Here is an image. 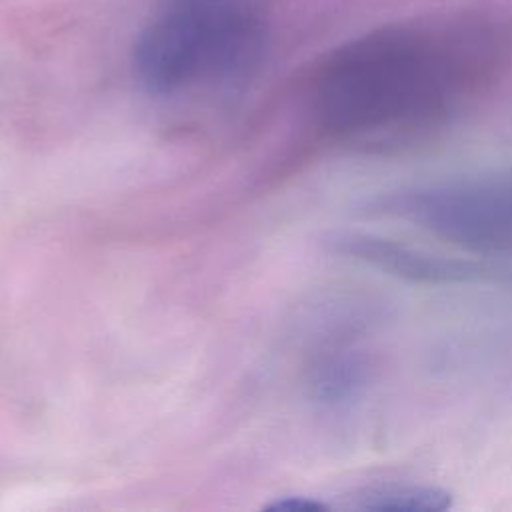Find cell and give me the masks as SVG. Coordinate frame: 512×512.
<instances>
[{
	"instance_id": "6da1fadb",
	"label": "cell",
	"mask_w": 512,
	"mask_h": 512,
	"mask_svg": "<svg viewBox=\"0 0 512 512\" xmlns=\"http://www.w3.org/2000/svg\"><path fill=\"white\" fill-rule=\"evenodd\" d=\"M486 72L472 42L388 28L332 52L312 80V114L334 138L384 150L444 124Z\"/></svg>"
},
{
	"instance_id": "7a4b0ae2",
	"label": "cell",
	"mask_w": 512,
	"mask_h": 512,
	"mask_svg": "<svg viewBox=\"0 0 512 512\" xmlns=\"http://www.w3.org/2000/svg\"><path fill=\"white\" fill-rule=\"evenodd\" d=\"M266 52L258 0H162L132 48L140 88L172 98L192 88H236L250 80Z\"/></svg>"
},
{
	"instance_id": "3957f363",
	"label": "cell",
	"mask_w": 512,
	"mask_h": 512,
	"mask_svg": "<svg viewBox=\"0 0 512 512\" xmlns=\"http://www.w3.org/2000/svg\"><path fill=\"white\" fill-rule=\"evenodd\" d=\"M378 208L474 256H512V166L388 194Z\"/></svg>"
},
{
	"instance_id": "277c9868",
	"label": "cell",
	"mask_w": 512,
	"mask_h": 512,
	"mask_svg": "<svg viewBox=\"0 0 512 512\" xmlns=\"http://www.w3.org/2000/svg\"><path fill=\"white\" fill-rule=\"evenodd\" d=\"M334 254L352 258L380 272L422 284H502L512 282V266L414 246L374 232L340 230L326 238Z\"/></svg>"
},
{
	"instance_id": "5b68a950",
	"label": "cell",
	"mask_w": 512,
	"mask_h": 512,
	"mask_svg": "<svg viewBox=\"0 0 512 512\" xmlns=\"http://www.w3.org/2000/svg\"><path fill=\"white\" fill-rule=\"evenodd\" d=\"M348 508L368 512H442L452 506L446 490L428 484L378 482L354 490Z\"/></svg>"
},
{
	"instance_id": "8992f818",
	"label": "cell",
	"mask_w": 512,
	"mask_h": 512,
	"mask_svg": "<svg viewBox=\"0 0 512 512\" xmlns=\"http://www.w3.org/2000/svg\"><path fill=\"white\" fill-rule=\"evenodd\" d=\"M268 508L286 510V512H314V510H326L328 506L310 496H282L272 504H268Z\"/></svg>"
}]
</instances>
